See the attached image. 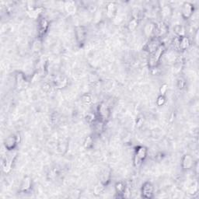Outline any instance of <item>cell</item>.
<instances>
[{
  "label": "cell",
  "mask_w": 199,
  "mask_h": 199,
  "mask_svg": "<svg viewBox=\"0 0 199 199\" xmlns=\"http://www.w3.org/2000/svg\"><path fill=\"white\" fill-rule=\"evenodd\" d=\"M165 51V47L163 45H160L153 54H151L150 58H149V65L152 68H154L156 66L157 63L161 58V56L163 55V52Z\"/></svg>",
  "instance_id": "cell-1"
},
{
  "label": "cell",
  "mask_w": 199,
  "mask_h": 199,
  "mask_svg": "<svg viewBox=\"0 0 199 199\" xmlns=\"http://www.w3.org/2000/svg\"><path fill=\"white\" fill-rule=\"evenodd\" d=\"M147 149L145 146H138L135 151L134 157V163L135 167H139L142 163V160L146 157Z\"/></svg>",
  "instance_id": "cell-2"
},
{
  "label": "cell",
  "mask_w": 199,
  "mask_h": 199,
  "mask_svg": "<svg viewBox=\"0 0 199 199\" xmlns=\"http://www.w3.org/2000/svg\"><path fill=\"white\" fill-rule=\"evenodd\" d=\"M16 153L14 152L9 153V155L5 156V158L2 160V170L5 173H8L10 171L11 167L13 164V162L16 157Z\"/></svg>",
  "instance_id": "cell-3"
},
{
  "label": "cell",
  "mask_w": 199,
  "mask_h": 199,
  "mask_svg": "<svg viewBox=\"0 0 199 199\" xmlns=\"http://www.w3.org/2000/svg\"><path fill=\"white\" fill-rule=\"evenodd\" d=\"M20 135H11V136L8 137L5 141V149H7L9 151H12L14 149L15 146L16 144L19 142L18 137Z\"/></svg>",
  "instance_id": "cell-4"
},
{
  "label": "cell",
  "mask_w": 199,
  "mask_h": 199,
  "mask_svg": "<svg viewBox=\"0 0 199 199\" xmlns=\"http://www.w3.org/2000/svg\"><path fill=\"white\" fill-rule=\"evenodd\" d=\"M167 31H168V27H167V24H166L164 22H160V23L156 24L154 35L156 38H159V37L165 35L167 33ZM156 37H155V38H156Z\"/></svg>",
  "instance_id": "cell-5"
},
{
  "label": "cell",
  "mask_w": 199,
  "mask_h": 199,
  "mask_svg": "<svg viewBox=\"0 0 199 199\" xmlns=\"http://www.w3.org/2000/svg\"><path fill=\"white\" fill-rule=\"evenodd\" d=\"M193 6L194 5L190 2H185L184 4L183 7H182V16H183L184 18L187 19L190 16H191V15L193 14V12H194V7Z\"/></svg>",
  "instance_id": "cell-6"
},
{
  "label": "cell",
  "mask_w": 199,
  "mask_h": 199,
  "mask_svg": "<svg viewBox=\"0 0 199 199\" xmlns=\"http://www.w3.org/2000/svg\"><path fill=\"white\" fill-rule=\"evenodd\" d=\"M160 41H159V40L157 39V38H152V39L149 41V43L146 45V51H149L150 54H153V52L156 50V49L160 46Z\"/></svg>",
  "instance_id": "cell-7"
},
{
  "label": "cell",
  "mask_w": 199,
  "mask_h": 199,
  "mask_svg": "<svg viewBox=\"0 0 199 199\" xmlns=\"http://www.w3.org/2000/svg\"><path fill=\"white\" fill-rule=\"evenodd\" d=\"M75 38L79 44L83 43L86 39V31L83 27H75Z\"/></svg>",
  "instance_id": "cell-8"
},
{
  "label": "cell",
  "mask_w": 199,
  "mask_h": 199,
  "mask_svg": "<svg viewBox=\"0 0 199 199\" xmlns=\"http://www.w3.org/2000/svg\"><path fill=\"white\" fill-rule=\"evenodd\" d=\"M98 113L99 115L101 116L102 120H106L107 118H109L110 115V110L108 107L105 104H101L98 108Z\"/></svg>",
  "instance_id": "cell-9"
},
{
  "label": "cell",
  "mask_w": 199,
  "mask_h": 199,
  "mask_svg": "<svg viewBox=\"0 0 199 199\" xmlns=\"http://www.w3.org/2000/svg\"><path fill=\"white\" fill-rule=\"evenodd\" d=\"M153 192V186L149 182L144 184L142 187V194L145 197H151Z\"/></svg>",
  "instance_id": "cell-10"
},
{
  "label": "cell",
  "mask_w": 199,
  "mask_h": 199,
  "mask_svg": "<svg viewBox=\"0 0 199 199\" xmlns=\"http://www.w3.org/2000/svg\"><path fill=\"white\" fill-rule=\"evenodd\" d=\"M190 45V41L187 38L183 36L178 38V48L181 50H186Z\"/></svg>",
  "instance_id": "cell-11"
},
{
  "label": "cell",
  "mask_w": 199,
  "mask_h": 199,
  "mask_svg": "<svg viewBox=\"0 0 199 199\" xmlns=\"http://www.w3.org/2000/svg\"><path fill=\"white\" fill-rule=\"evenodd\" d=\"M156 24L153 23H148L144 27V33L146 37H152L155 34Z\"/></svg>",
  "instance_id": "cell-12"
},
{
  "label": "cell",
  "mask_w": 199,
  "mask_h": 199,
  "mask_svg": "<svg viewBox=\"0 0 199 199\" xmlns=\"http://www.w3.org/2000/svg\"><path fill=\"white\" fill-rule=\"evenodd\" d=\"M193 166V158L190 155H185L182 160V167L185 170L191 169Z\"/></svg>",
  "instance_id": "cell-13"
},
{
  "label": "cell",
  "mask_w": 199,
  "mask_h": 199,
  "mask_svg": "<svg viewBox=\"0 0 199 199\" xmlns=\"http://www.w3.org/2000/svg\"><path fill=\"white\" fill-rule=\"evenodd\" d=\"M67 149H68V142L65 140H62L61 142H59L57 145V150L58 152L61 154H63L66 152Z\"/></svg>",
  "instance_id": "cell-14"
},
{
  "label": "cell",
  "mask_w": 199,
  "mask_h": 199,
  "mask_svg": "<svg viewBox=\"0 0 199 199\" xmlns=\"http://www.w3.org/2000/svg\"><path fill=\"white\" fill-rule=\"evenodd\" d=\"M31 180L29 177H27L23 179V181H22L21 184V187H20V190L23 191H27L29 189L31 188Z\"/></svg>",
  "instance_id": "cell-15"
},
{
  "label": "cell",
  "mask_w": 199,
  "mask_h": 199,
  "mask_svg": "<svg viewBox=\"0 0 199 199\" xmlns=\"http://www.w3.org/2000/svg\"><path fill=\"white\" fill-rule=\"evenodd\" d=\"M48 27V22L45 19H41L39 21V33L40 34L43 35Z\"/></svg>",
  "instance_id": "cell-16"
},
{
  "label": "cell",
  "mask_w": 199,
  "mask_h": 199,
  "mask_svg": "<svg viewBox=\"0 0 199 199\" xmlns=\"http://www.w3.org/2000/svg\"><path fill=\"white\" fill-rule=\"evenodd\" d=\"M161 14L164 18H169L172 14V9L169 5H163L161 8Z\"/></svg>",
  "instance_id": "cell-17"
},
{
  "label": "cell",
  "mask_w": 199,
  "mask_h": 199,
  "mask_svg": "<svg viewBox=\"0 0 199 199\" xmlns=\"http://www.w3.org/2000/svg\"><path fill=\"white\" fill-rule=\"evenodd\" d=\"M16 83L17 85V87L18 88H22L23 86V85L25 84L26 83V79L24 77V75L22 73H18L16 75Z\"/></svg>",
  "instance_id": "cell-18"
},
{
  "label": "cell",
  "mask_w": 199,
  "mask_h": 199,
  "mask_svg": "<svg viewBox=\"0 0 199 199\" xmlns=\"http://www.w3.org/2000/svg\"><path fill=\"white\" fill-rule=\"evenodd\" d=\"M65 10L68 12V13H74L76 10V7H75V2H66L65 4Z\"/></svg>",
  "instance_id": "cell-19"
},
{
  "label": "cell",
  "mask_w": 199,
  "mask_h": 199,
  "mask_svg": "<svg viewBox=\"0 0 199 199\" xmlns=\"http://www.w3.org/2000/svg\"><path fill=\"white\" fill-rule=\"evenodd\" d=\"M116 13V5H115L114 2H111L109 5H108L107 7V13H108V16L110 17H112Z\"/></svg>",
  "instance_id": "cell-20"
},
{
  "label": "cell",
  "mask_w": 199,
  "mask_h": 199,
  "mask_svg": "<svg viewBox=\"0 0 199 199\" xmlns=\"http://www.w3.org/2000/svg\"><path fill=\"white\" fill-rule=\"evenodd\" d=\"M110 176H111V174H110L109 171L107 170L103 171L102 174H101V184H103L104 185L107 184L110 180Z\"/></svg>",
  "instance_id": "cell-21"
},
{
  "label": "cell",
  "mask_w": 199,
  "mask_h": 199,
  "mask_svg": "<svg viewBox=\"0 0 199 199\" xmlns=\"http://www.w3.org/2000/svg\"><path fill=\"white\" fill-rule=\"evenodd\" d=\"M42 9L41 8H34L31 10H28V15L31 18H37L38 15L41 13Z\"/></svg>",
  "instance_id": "cell-22"
},
{
  "label": "cell",
  "mask_w": 199,
  "mask_h": 199,
  "mask_svg": "<svg viewBox=\"0 0 199 199\" xmlns=\"http://www.w3.org/2000/svg\"><path fill=\"white\" fill-rule=\"evenodd\" d=\"M174 31L179 37H183L184 35V28L181 25H179V24L174 27Z\"/></svg>",
  "instance_id": "cell-23"
},
{
  "label": "cell",
  "mask_w": 199,
  "mask_h": 199,
  "mask_svg": "<svg viewBox=\"0 0 199 199\" xmlns=\"http://www.w3.org/2000/svg\"><path fill=\"white\" fill-rule=\"evenodd\" d=\"M115 189H116L117 193H118V194H124V191H125V187H124V184L122 182H119V183L116 184Z\"/></svg>",
  "instance_id": "cell-24"
},
{
  "label": "cell",
  "mask_w": 199,
  "mask_h": 199,
  "mask_svg": "<svg viewBox=\"0 0 199 199\" xmlns=\"http://www.w3.org/2000/svg\"><path fill=\"white\" fill-rule=\"evenodd\" d=\"M138 26V19L132 18L128 23V28L130 31H134Z\"/></svg>",
  "instance_id": "cell-25"
},
{
  "label": "cell",
  "mask_w": 199,
  "mask_h": 199,
  "mask_svg": "<svg viewBox=\"0 0 199 199\" xmlns=\"http://www.w3.org/2000/svg\"><path fill=\"white\" fill-rule=\"evenodd\" d=\"M81 101H83L84 104H90V103L92 102V97L91 95H90V94H87V93H86V94H83L82 97H81Z\"/></svg>",
  "instance_id": "cell-26"
},
{
  "label": "cell",
  "mask_w": 199,
  "mask_h": 199,
  "mask_svg": "<svg viewBox=\"0 0 199 199\" xmlns=\"http://www.w3.org/2000/svg\"><path fill=\"white\" fill-rule=\"evenodd\" d=\"M93 138H92V137L88 136L84 141L85 148H86V149H90V148L93 146Z\"/></svg>",
  "instance_id": "cell-27"
},
{
  "label": "cell",
  "mask_w": 199,
  "mask_h": 199,
  "mask_svg": "<svg viewBox=\"0 0 199 199\" xmlns=\"http://www.w3.org/2000/svg\"><path fill=\"white\" fill-rule=\"evenodd\" d=\"M41 42L39 40H37L33 44V49L34 51H39L41 49Z\"/></svg>",
  "instance_id": "cell-28"
},
{
  "label": "cell",
  "mask_w": 199,
  "mask_h": 199,
  "mask_svg": "<svg viewBox=\"0 0 199 199\" xmlns=\"http://www.w3.org/2000/svg\"><path fill=\"white\" fill-rule=\"evenodd\" d=\"M104 184H97V186L95 187V188H94V194H100L101 192L103 191L104 190Z\"/></svg>",
  "instance_id": "cell-29"
},
{
  "label": "cell",
  "mask_w": 199,
  "mask_h": 199,
  "mask_svg": "<svg viewBox=\"0 0 199 199\" xmlns=\"http://www.w3.org/2000/svg\"><path fill=\"white\" fill-rule=\"evenodd\" d=\"M166 102V98L164 96L160 95V97H158L157 100H156V104H157L158 106H163V104H165Z\"/></svg>",
  "instance_id": "cell-30"
},
{
  "label": "cell",
  "mask_w": 199,
  "mask_h": 199,
  "mask_svg": "<svg viewBox=\"0 0 199 199\" xmlns=\"http://www.w3.org/2000/svg\"><path fill=\"white\" fill-rule=\"evenodd\" d=\"M103 129H104V125H103L102 122H97L95 124V131L100 133L103 131Z\"/></svg>",
  "instance_id": "cell-31"
},
{
  "label": "cell",
  "mask_w": 199,
  "mask_h": 199,
  "mask_svg": "<svg viewBox=\"0 0 199 199\" xmlns=\"http://www.w3.org/2000/svg\"><path fill=\"white\" fill-rule=\"evenodd\" d=\"M167 87H168L167 84L162 85L161 87H160V95H162V96L165 95V93H167Z\"/></svg>",
  "instance_id": "cell-32"
},
{
  "label": "cell",
  "mask_w": 199,
  "mask_h": 199,
  "mask_svg": "<svg viewBox=\"0 0 199 199\" xmlns=\"http://www.w3.org/2000/svg\"><path fill=\"white\" fill-rule=\"evenodd\" d=\"M185 86V81L182 78H180L177 80V86L179 89H183Z\"/></svg>",
  "instance_id": "cell-33"
},
{
  "label": "cell",
  "mask_w": 199,
  "mask_h": 199,
  "mask_svg": "<svg viewBox=\"0 0 199 199\" xmlns=\"http://www.w3.org/2000/svg\"><path fill=\"white\" fill-rule=\"evenodd\" d=\"M86 119L89 123H92V122L95 121V116H94V114H88L87 116L86 117Z\"/></svg>",
  "instance_id": "cell-34"
},
{
  "label": "cell",
  "mask_w": 199,
  "mask_h": 199,
  "mask_svg": "<svg viewBox=\"0 0 199 199\" xmlns=\"http://www.w3.org/2000/svg\"><path fill=\"white\" fill-rule=\"evenodd\" d=\"M143 123H144V119L142 118H138V120H137V123H136L137 127L140 128L141 126H142Z\"/></svg>",
  "instance_id": "cell-35"
}]
</instances>
